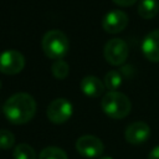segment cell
Masks as SVG:
<instances>
[{
  "instance_id": "obj_1",
  "label": "cell",
  "mask_w": 159,
  "mask_h": 159,
  "mask_svg": "<svg viewBox=\"0 0 159 159\" xmlns=\"http://www.w3.org/2000/svg\"><path fill=\"white\" fill-rule=\"evenodd\" d=\"M2 112L10 123L16 125L25 124L30 122L36 113V101L31 94L19 92L6 99L2 106Z\"/></svg>"
},
{
  "instance_id": "obj_21",
  "label": "cell",
  "mask_w": 159,
  "mask_h": 159,
  "mask_svg": "<svg viewBox=\"0 0 159 159\" xmlns=\"http://www.w3.org/2000/svg\"><path fill=\"white\" fill-rule=\"evenodd\" d=\"M0 89H1V81H0Z\"/></svg>"
},
{
  "instance_id": "obj_14",
  "label": "cell",
  "mask_w": 159,
  "mask_h": 159,
  "mask_svg": "<svg viewBox=\"0 0 159 159\" xmlns=\"http://www.w3.org/2000/svg\"><path fill=\"white\" fill-rule=\"evenodd\" d=\"M122 75L118 72V71H109L107 72V75L104 76V80H103V83H104V87L109 91H117L120 84H122Z\"/></svg>"
},
{
  "instance_id": "obj_13",
  "label": "cell",
  "mask_w": 159,
  "mask_h": 159,
  "mask_svg": "<svg viewBox=\"0 0 159 159\" xmlns=\"http://www.w3.org/2000/svg\"><path fill=\"white\" fill-rule=\"evenodd\" d=\"M12 157L14 159H36V152L31 145L21 143L14 148Z\"/></svg>"
},
{
  "instance_id": "obj_9",
  "label": "cell",
  "mask_w": 159,
  "mask_h": 159,
  "mask_svg": "<svg viewBox=\"0 0 159 159\" xmlns=\"http://www.w3.org/2000/svg\"><path fill=\"white\" fill-rule=\"evenodd\" d=\"M150 128L145 122H133L124 129V138L132 145H140L148 140Z\"/></svg>"
},
{
  "instance_id": "obj_7",
  "label": "cell",
  "mask_w": 159,
  "mask_h": 159,
  "mask_svg": "<svg viewBox=\"0 0 159 159\" xmlns=\"http://www.w3.org/2000/svg\"><path fill=\"white\" fill-rule=\"evenodd\" d=\"M76 150L84 158H98L103 154L104 150V145L102 143V140L92 134H84L81 135L77 140H76Z\"/></svg>"
},
{
  "instance_id": "obj_8",
  "label": "cell",
  "mask_w": 159,
  "mask_h": 159,
  "mask_svg": "<svg viewBox=\"0 0 159 159\" xmlns=\"http://www.w3.org/2000/svg\"><path fill=\"white\" fill-rule=\"evenodd\" d=\"M129 22L128 15L120 10H112L102 19V27L108 34H118L123 31Z\"/></svg>"
},
{
  "instance_id": "obj_2",
  "label": "cell",
  "mask_w": 159,
  "mask_h": 159,
  "mask_svg": "<svg viewBox=\"0 0 159 159\" xmlns=\"http://www.w3.org/2000/svg\"><path fill=\"white\" fill-rule=\"evenodd\" d=\"M101 107L104 114L109 118L122 119L129 114L132 109V103L124 93H120L118 91H109L103 94Z\"/></svg>"
},
{
  "instance_id": "obj_15",
  "label": "cell",
  "mask_w": 159,
  "mask_h": 159,
  "mask_svg": "<svg viewBox=\"0 0 159 159\" xmlns=\"http://www.w3.org/2000/svg\"><path fill=\"white\" fill-rule=\"evenodd\" d=\"M51 73L57 80H63L70 73V66L63 60H56L51 66Z\"/></svg>"
},
{
  "instance_id": "obj_5",
  "label": "cell",
  "mask_w": 159,
  "mask_h": 159,
  "mask_svg": "<svg viewBox=\"0 0 159 159\" xmlns=\"http://www.w3.org/2000/svg\"><path fill=\"white\" fill-rule=\"evenodd\" d=\"M73 113L72 103L66 98H56L47 106L46 114L53 124H62L67 122Z\"/></svg>"
},
{
  "instance_id": "obj_12",
  "label": "cell",
  "mask_w": 159,
  "mask_h": 159,
  "mask_svg": "<svg viewBox=\"0 0 159 159\" xmlns=\"http://www.w3.org/2000/svg\"><path fill=\"white\" fill-rule=\"evenodd\" d=\"M159 11V2L157 0H142L138 5V14L143 19H153Z\"/></svg>"
},
{
  "instance_id": "obj_17",
  "label": "cell",
  "mask_w": 159,
  "mask_h": 159,
  "mask_svg": "<svg viewBox=\"0 0 159 159\" xmlns=\"http://www.w3.org/2000/svg\"><path fill=\"white\" fill-rule=\"evenodd\" d=\"M15 145V135L7 129H0V148L10 149Z\"/></svg>"
},
{
  "instance_id": "obj_6",
  "label": "cell",
  "mask_w": 159,
  "mask_h": 159,
  "mask_svg": "<svg viewBox=\"0 0 159 159\" xmlns=\"http://www.w3.org/2000/svg\"><path fill=\"white\" fill-rule=\"evenodd\" d=\"M25 67V57L16 50H6L0 53V72L4 75H17Z\"/></svg>"
},
{
  "instance_id": "obj_10",
  "label": "cell",
  "mask_w": 159,
  "mask_h": 159,
  "mask_svg": "<svg viewBox=\"0 0 159 159\" xmlns=\"http://www.w3.org/2000/svg\"><path fill=\"white\" fill-rule=\"evenodd\" d=\"M144 57L152 62H159V29L150 31L142 42Z\"/></svg>"
},
{
  "instance_id": "obj_18",
  "label": "cell",
  "mask_w": 159,
  "mask_h": 159,
  "mask_svg": "<svg viewBox=\"0 0 159 159\" xmlns=\"http://www.w3.org/2000/svg\"><path fill=\"white\" fill-rule=\"evenodd\" d=\"M112 1L118 6H132L134 2H137V0H112Z\"/></svg>"
},
{
  "instance_id": "obj_11",
  "label": "cell",
  "mask_w": 159,
  "mask_h": 159,
  "mask_svg": "<svg viewBox=\"0 0 159 159\" xmlns=\"http://www.w3.org/2000/svg\"><path fill=\"white\" fill-rule=\"evenodd\" d=\"M80 87H81V91L84 96L92 97V98L102 96L103 92H104V88H106L104 83L98 77L92 76V75H88V76L83 77L81 80Z\"/></svg>"
},
{
  "instance_id": "obj_16",
  "label": "cell",
  "mask_w": 159,
  "mask_h": 159,
  "mask_svg": "<svg viewBox=\"0 0 159 159\" xmlns=\"http://www.w3.org/2000/svg\"><path fill=\"white\" fill-rule=\"evenodd\" d=\"M39 159H68L65 150L58 147H46L39 154Z\"/></svg>"
},
{
  "instance_id": "obj_20",
  "label": "cell",
  "mask_w": 159,
  "mask_h": 159,
  "mask_svg": "<svg viewBox=\"0 0 159 159\" xmlns=\"http://www.w3.org/2000/svg\"><path fill=\"white\" fill-rule=\"evenodd\" d=\"M99 159H113L111 157H99Z\"/></svg>"
},
{
  "instance_id": "obj_3",
  "label": "cell",
  "mask_w": 159,
  "mask_h": 159,
  "mask_svg": "<svg viewBox=\"0 0 159 159\" xmlns=\"http://www.w3.org/2000/svg\"><path fill=\"white\" fill-rule=\"evenodd\" d=\"M41 47L48 58L62 60V57L68 52L70 41L66 34L61 30H50L42 36Z\"/></svg>"
},
{
  "instance_id": "obj_19",
  "label": "cell",
  "mask_w": 159,
  "mask_h": 159,
  "mask_svg": "<svg viewBox=\"0 0 159 159\" xmlns=\"http://www.w3.org/2000/svg\"><path fill=\"white\" fill-rule=\"evenodd\" d=\"M148 159H159V145L154 147V148L150 150V153H149V155H148Z\"/></svg>"
},
{
  "instance_id": "obj_4",
  "label": "cell",
  "mask_w": 159,
  "mask_h": 159,
  "mask_svg": "<svg viewBox=\"0 0 159 159\" xmlns=\"http://www.w3.org/2000/svg\"><path fill=\"white\" fill-rule=\"evenodd\" d=\"M129 55L128 45L122 39H112L103 47V57L112 66H119L125 62Z\"/></svg>"
}]
</instances>
